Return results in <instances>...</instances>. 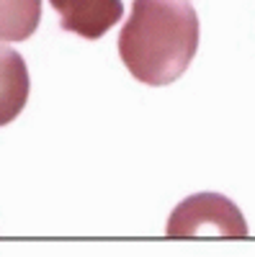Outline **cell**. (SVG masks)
<instances>
[{
  "label": "cell",
  "instance_id": "3",
  "mask_svg": "<svg viewBox=\"0 0 255 257\" xmlns=\"http://www.w3.org/2000/svg\"><path fill=\"white\" fill-rule=\"evenodd\" d=\"M49 3L59 13L62 31L91 41L106 36L124 16L121 0H49Z\"/></svg>",
  "mask_w": 255,
  "mask_h": 257
},
{
  "label": "cell",
  "instance_id": "2",
  "mask_svg": "<svg viewBox=\"0 0 255 257\" xmlns=\"http://www.w3.org/2000/svg\"><path fill=\"white\" fill-rule=\"evenodd\" d=\"M167 237H247L242 211L222 193H196L173 208L167 219Z\"/></svg>",
  "mask_w": 255,
  "mask_h": 257
},
{
  "label": "cell",
  "instance_id": "5",
  "mask_svg": "<svg viewBox=\"0 0 255 257\" xmlns=\"http://www.w3.org/2000/svg\"><path fill=\"white\" fill-rule=\"evenodd\" d=\"M41 21V0H0V41H26Z\"/></svg>",
  "mask_w": 255,
  "mask_h": 257
},
{
  "label": "cell",
  "instance_id": "1",
  "mask_svg": "<svg viewBox=\"0 0 255 257\" xmlns=\"http://www.w3.org/2000/svg\"><path fill=\"white\" fill-rule=\"evenodd\" d=\"M199 49V16L191 0H134L119 34V57L132 77L160 88L176 82Z\"/></svg>",
  "mask_w": 255,
  "mask_h": 257
},
{
  "label": "cell",
  "instance_id": "4",
  "mask_svg": "<svg viewBox=\"0 0 255 257\" xmlns=\"http://www.w3.org/2000/svg\"><path fill=\"white\" fill-rule=\"evenodd\" d=\"M31 80L26 62L16 49L0 47V126H8L26 108Z\"/></svg>",
  "mask_w": 255,
  "mask_h": 257
}]
</instances>
